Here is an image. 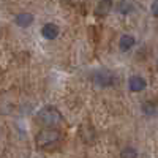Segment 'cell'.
Masks as SVG:
<instances>
[{"label":"cell","mask_w":158,"mask_h":158,"mask_svg":"<svg viewBox=\"0 0 158 158\" xmlns=\"http://www.w3.org/2000/svg\"><path fill=\"white\" fill-rule=\"evenodd\" d=\"M36 120L43 127H57L62 122V114L54 106H44V108H41L38 111Z\"/></svg>","instance_id":"6da1fadb"},{"label":"cell","mask_w":158,"mask_h":158,"mask_svg":"<svg viewBox=\"0 0 158 158\" xmlns=\"http://www.w3.org/2000/svg\"><path fill=\"white\" fill-rule=\"evenodd\" d=\"M35 141H36V146L40 149H49V147H54L60 141V135L56 130H41L36 135Z\"/></svg>","instance_id":"7a4b0ae2"},{"label":"cell","mask_w":158,"mask_h":158,"mask_svg":"<svg viewBox=\"0 0 158 158\" xmlns=\"http://www.w3.org/2000/svg\"><path fill=\"white\" fill-rule=\"evenodd\" d=\"M94 81L101 87H111L114 84V74L108 70H100L94 73Z\"/></svg>","instance_id":"3957f363"},{"label":"cell","mask_w":158,"mask_h":158,"mask_svg":"<svg viewBox=\"0 0 158 158\" xmlns=\"http://www.w3.org/2000/svg\"><path fill=\"white\" fill-rule=\"evenodd\" d=\"M147 82H146V79L141 77V76H131L130 77V81H128V89L131 92H142L144 89H146Z\"/></svg>","instance_id":"277c9868"},{"label":"cell","mask_w":158,"mask_h":158,"mask_svg":"<svg viewBox=\"0 0 158 158\" xmlns=\"http://www.w3.org/2000/svg\"><path fill=\"white\" fill-rule=\"evenodd\" d=\"M41 35L46 38V40H56V36L59 35V27L52 22H48L41 27Z\"/></svg>","instance_id":"5b68a950"},{"label":"cell","mask_w":158,"mask_h":158,"mask_svg":"<svg viewBox=\"0 0 158 158\" xmlns=\"http://www.w3.org/2000/svg\"><path fill=\"white\" fill-rule=\"evenodd\" d=\"M135 43H136V40H135L133 35H122L120 40H118V48H120L123 52H127L135 46Z\"/></svg>","instance_id":"8992f818"},{"label":"cell","mask_w":158,"mask_h":158,"mask_svg":"<svg viewBox=\"0 0 158 158\" xmlns=\"http://www.w3.org/2000/svg\"><path fill=\"white\" fill-rule=\"evenodd\" d=\"M15 22L18 24V27H29V25L33 22V15H30V13H19V15L16 16Z\"/></svg>","instance_id":"52a82bcc"},{"label":"cell","mask_w":158,"mask_h":158,"mask_svg":"<svg viewBox=\"0 0 158 158\" xmlns=\"http://www.w3.org/2000/svg\"><path fill=\"white\" fill-rule=\"evenodd\" d=\"M141 111L146 117H155L158 114V106L153 101H144L142 106H141Z\"/></svg>","instance_id":"ba28073f"},{"label":"cell","mask_w":158,"mask_h":158,"mask_svg":"<svg viewBox=\"0 0 158 158\" xmlns=\"http://www.w3.org/2000/svg\"><path fill=\"white\" fill-rule=\"evenodd\" d=\"M133 10H135L133 3L128 2V0H122V2H118V5H117V11L120 13V15H123V16L130 15V13L133 11Z\"/></svg>","instance_id":"9c48e42d"},{"label":"cell","mask_w":158,"mask_h":158,"mask_svg":"<svg viewBox=\"0 0 158 158\" xmlns=\"http://www.w3.org/2000/svg\"><path fill=\"white\" fill-rule=\"evenodd\" d=\"M120 156L122 158H138V150L135 147H125V149H122Z\"/></svg>","instance_id":"30bf717a"},{"label":"cell","mask_w":158,"mask_h":158,"mask_svg":"<svg viewBox=\"0 0 158 158\" xmlns=\"http://www.w3.org/2000/svg\"><path fill=\"white\" fill-rule=\"evenodd\" d=\"M150 11L155 18H158V0H153L152 5H150Z\"/></svg>","instance_id":"8fae6325"},{"label":"cell","mask_w":158,"mask_h":158,"mask_svg":"<svg viewBox=\"0 0 158 158\" xmlns=\"http://www.w3.org/2000/svg\"><path fill=\"white\" fill-rule=\"evenodd\" d=\"M156 63H158V59H156Z\"/></svg>","instance_id":"7c38bea8"},{"label":"cell","mask_w":158,"mask_h":158,"mask_svg":"<svg viewBox=\"0 0 158 158\" xmlns=\"http://www.w3.org/2000/svg\"><path fill=\"white\" fill-rule=\"evenodd\" d=\"M106 2H109V0H106Z\"/></svg>","instance_id":"4fadbf2b"}]
</instances>
